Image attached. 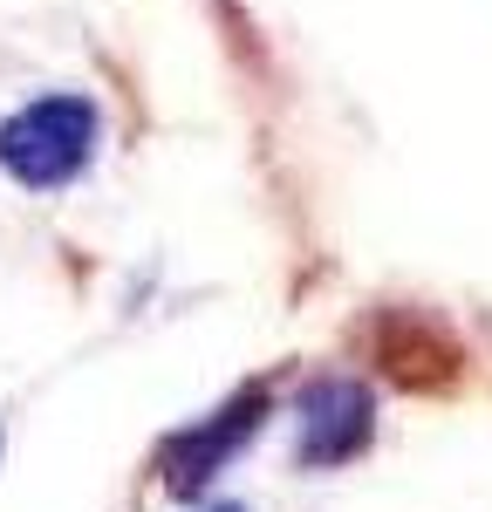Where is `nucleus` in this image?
Instances as JSON below:
<instances>
[{
    "label": "nucleus",
    "instance_id": "1",
    "mask_svg": "<svg viewBox=\"0 0 492 512\" xmlns=\"http://www.w3.org/2000/svg\"><path fill=\"white\" fill-rule=\"evenodd\" d=\"M103 151V110L82 89H41L0 117V171L21 192H69Z\"/></svg>",
    "mask_w": 492,
    "mask_h": 512
},
{
    "label": "nucleus",
    "instance_id": "2",
    "mask_svg": "<svg viewBox=\"0 0 492 512\" xmlns=\"http://www.w3.org/2000/svg\"><path fill=\"white\" fill-rule=\"evenodd\" d=\"M267 410H274V390H267V383H246V390L226 396L212 417L185 424V431H171L158 444V485L171 492V499H205V492L219 485V472H226L246 444L260 437Z\"/></svg>",
    "mask_w": 492,
    "mask_h": 512
},
{
    "label": "nucleus",
    "instance_id": "3",
    "mask_svg": "<svg viewBox=\"0 0 492 512\" xmlns=\"http://www.w3.org/2000/svg\"><path fill=\"white\" fill-rule=\"evenodd\" d=\"M376 444V396L356 376H315L294 403V458L301 472H342Z\"/></svg>",
    "mask_w": 492,
    "mask_h": 512
},
{
    "label": "nucleus",
    "instance_id": "4",
    "mask_svg": "<svg viewBox=\"0 0 492 512\" xmlns=\"http://www.w3.org/2000/svg\"><path fill=\"white\" fill-rule=\"evenodd\" d=\"M205 512H240V506H205Z\"/></svg>",
    "mask_w": 492,
    "mask_h": 512
}]
</instances>
